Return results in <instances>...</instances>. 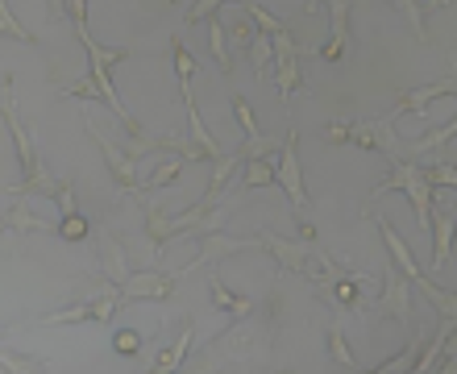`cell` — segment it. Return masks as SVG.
<instances>
[{
  "instance_id": "f35d334b",
  "label": "cell",
  "mask_w": 457,
  "mask_h": 374,
  "mask_svg": "<svg viewBox=\"0 0 457 374\" xmlns=\"http://www.w3.org/2000/svg\"><path fill=\"white\" fill-rule=\"evenodd\" d=\"M416 4H420V9H449L453 0H416Z\"/></svg>"
},
{
  "instance_id": "ffe728a7",
  "label": "cell",
  "mask_w": 457,
  "mask_h": 374,
  "mask_svg": "<svg viewBox=\"0 0 457 374\" xmlns=\"http://www.w3.org/2000/svg\"><path fill=\"white\" fill-rule=\"evenodd\" d=\"M275 158H278V154L245 158V170H241V187H270V183H275Z\"/></svg>"
},
{
  "instance_id": "3957f363",
  "label": "cell",
  "mask_w": 457,
  "mask_h": 374,
  "mask_svg": "<svg viewBox=\"0 0 457 374\" xmlns=\"http://www.w3.org/2000/svg\"><path fill=\"white\" fill-rule=\"evenodd\" d=\"M275 183H283V192H287L291 208H295V217H300L303 208L312 204V195H308V187H303V170H300V129H287L283 145H278Z\"/></svg>"
},
{
  "instance_id": "5bb4252c",
  "label": "cell",
  "mask_w": 457,
  "mask_h": 374,
  "mask_svg": "<svg viewBox=\"0 0 457 374\" xmlns=\"http://www.w3.org/2000/svg\"><path fill=\"white\" fill-rule=\"evenodd\" d=\"M50 229H54V225L42 220V217H34L21 195H12V208L9 212H0V233H50Z\"/></svg>"
},
{
  "instance_id": "f546056e",
  "label": "cell",
  "mask_w": 457,
  "mask_h": 374,
  "mask_svg": "<svg viewBox=\"0 0 457 374\" xmlns=\"http://www.w3.org/2000/svg\"><path fill=\"white\" fill-rule=\"evenodd\" d=\"M245 17H250V21L258 25V34H266V37H270V34H283V29H287V25L278 21L275 12H266L262 4H253V0H245Z\"/></svg>"
},
{
  "instance_id": "603a6c76",
  "label": "cell",
  "mask_w": 457,
  "mask_h": 374,
  "mask_svg": "<svg viewBox=\"0 0 457 374\" xmlns=\"http://www.w3.org/2000/svg\"><path fill=\"white\" fill-rule=\"evenodd\" d=\"M325 341H328V353H333V362H337L341 370H358V358H353V350H349L345 328H341L337 320L325 328Z\"/></svg>"
},
{
  "instance_id": "e575fe53",
  "label": "cell",
  "mask_w": 457,
  "mask_h": 374,
  "mask_svg": "<svg viewBox=\"0 0 457 374\" xmlns=\"http://www.w3.org/2000/svg\"><path fill=\"white\" fill-rule=\"evenodd\" d=\"M62 17H71V29H87V0H62Z\"/></svg>"
},
{
  "instance_id": "44dd1931",
  "label": "cell",
  "mask_w": 457,
  "mask_h": 374,
  "mask_svg": "<svg viewBox=\"0 0 457 374\" xmlns=\"http://www.w3.org/2000/svg\"><path fill=\"white\" fill-rule=\"evenodd\" d=\"M170 59H175V75H179L183 100H192V75H195V59H192V50L183 46V37H170Z\"/></svg>"
},
{
  "instance_id": "8d00e7d4",
  "label": "cell",
  "mask_w": 457,
  "mask_h": 374,
  "mask_svg": "<svg viewBox=\"0 0 457 374\" xmlns=\"http://www.w3.org/2000/svg\"><path fill=\"white\" fill-rule=\"evenodd\" d=\"M112 350H117V353H137V350H142V337H137L133 328H120L117 337H112Z\"/></svg>"
},
{
  "instance_id": "8992f818",
  "label": "cell",
  "mask_w": 457,
  "mask_h": 374,
  "mask_svg": "<svg viewBox=\"0 0 457 374\" xmlns=\"http://www.w3.org/2000/svg\"><path fill=\"white\" fill-rule=\"evenodd\" d=\"M84 129L92 133V142L100 145V154L109 158L112 183H117V192H120V195H137V200H145V195L154 192V187H142V183H137V162H133V158L125 154V150H117V145H112L109 137H104V129H96L92 121H84Z\"/></svg>"
},
{
  "instance_id": "4dcf8cb0",
  "label": "cell",
  "mask_w": 457,
  "mask_h": 374,
  "mask_svg": "<svg viewBox=\"0 0 457 374\" xmlns=\"http://www.w3.org/2000/svg\"><path fill=\"white\" fill-rule=\"evenodd\" d=\"M416 353H420V333H411L408 350L395 353V358H386L383 366H374V370H411V362H416Z\"/></svg>"
},
{
  "instance_id": "277c9868",
  "label": "cell",
  "mask_w": 457,
  "mask_h": 374,
  "mask_svg": "<svg viewBox=\"0 0 457 374\" xmlns=\"http://www.w3.org/2000/svg\"><path fill=\"white\" fill-rule=\"evenodd\" d=\"M270 50H275V59H270V79L278 84V96L291 100L295 96V87H303V71H300V59H303V46L291 42V34H270Z\"/></svg>"
},
{
  "instance_id": "60d3db41",
  "label": "cell",
  "mask_w": 457,
  "mask_h": 374,
  "mask_svg": "<svg viewBox=\"0 0 457 374\" xmlns=\"http://www.w3.org/2000/svg\"><path fill=\"white\" fill-rule=\"evenodd\" d=\"M316 9H320V0H308V12H316Z\"/></svg>"
},
{
  "instance_id": "74e56055",
  "label": "cell",
  "mask_w": 457,
  "mask_h": 374,
  "mask_svg": "<svg viewBox=\"0 0 457 374\" xmlns=\"http://www.w3.org/2000/svg\"><path fill=\"white\" fill-rule=\"evenodd\" d=\"M253 34H258V25H253L250 17H241V21H233V46H250Z\"/></svg>"
},
{
  "instance_id": "ac0fdd59",
  "label": "cell",
  "mask_w": 457,
  "mask_h": 374,
  "mask_svg": "<svg viewBox=\"0 0 457 374\" xmlns=\"http://www.w3.org/2000/svg\"><path fill=\"white\" fill-rule=\"evenodd\" d=\"M96 262H100V275L109 278V283H125V266H129V258H125V245H120L117 237H104Z\"/></svg>"
},
{
  "instance_id": "7402d4cb",
  "label": "cell",
  "mask_w": 457,
  "mask_h": 374,
  "mask_svg": "<svg viewBox=\"0 0 457 374\" xmlns=\"http://www.w3.org/2000/svg\"><path fill=\"white\" fill-rule=\"evenodd\" d=\"M142 204H145V233H150V242H154V250H167L170 237H175L170 217H162V212H158V204H150V200H142Z\"/></svg>"
},
{
  "instance_id": "836d02e7",
  "label": "cell",
  "mask_w": 457,
  "mask_h": 374,
  "mask_svg": "<svg viewBox=\"0 0 457 374\" xmlns=\"http://www.w3.org/2000/svg\"><path fill=\"white\" fill-rule=\"evenodd\" d=\"M220 4H228V0H195V4H192V12H187V21H192V25L208 21L212 12H220ZM233 4H245V0H233Z\"/></svg>"
},
{
  "instance_id": "9c48e42d",
  "label": "cell",
  "mask_w": 457,
  "mask_h": 374,
  "mask_svg": "<svg viewBox=\"0 0 457 374\" xmlns=\"http://www.w3.org/2000/svg\"><path fill=\"white\" fill-rule=\"evenodd\" d=\"M195 242H200V258H195L187 270H212L220 258H228V253L262 245V237H220V233H204V237H195Z\"/></svg>"
},
{
  "instance_id": "1f68e13d",
  "label": "cell",
  "mask_w": 457,
  "mask_h": 374,
  "mask_svg": "<svg viewBox=\"0 0 457 374\" xmlns=\"http://www.w3.org/2000/svg\"><path fill=\"white\" fill-rule=\"evenodd\" d=\"M233 117H237V125H241V133L245 137H258V117H253V109H250V100L245 96H233Z\"/></svg>"
},
{
  "instance_id": "9a60e30c",
  "label": "cell",
  "mask_w": 457,
  "mask_h": 374,
  "mask_svg": "<svg viewBox=\"0 0 457 374\" xmlns=\"http://www.w3.org/2000/svg\"><path fill=\"white\" fill-rule=\"evenodd\" d=\"M245 167V154L241 150H233V154H220L212 158V179H208V192L204 200H212V204H220V195H225V187L233 183V175Z\"/></svg>"
},
{
  "instance_id": "5b68a950",
  "label": "cell",
  "mask_w": 457,
  "mask_h": 374,
  "mask_svg": "<svg viewBox=\"0 0 457 374\" xmlns=\"http://www.w3.org/2000/svg\"><path fill=\"white\" fill-rule=\"evenodd\" d=\"M0 112H4V121H9L12 142H17V158H21V179H34V175H42V158H37V150H34L29 125L21 121V112H17V104H12V75H4V87H0Z\"/></svg>"
},
{
  "instance_id": "cb8c5ba5",
  "label": "cell",
  "mask_w": 457,
  "mask_h": 374,
  "mask_svg": "<svg viewBox=\"0 0 457 374\" xmlns=\"http://www.w3.org/2000/svg\"><path fill=\"white\" fill-rule=\"evenodd\" d=\"M208 37H212V59H217V67L228 75V71H233V54H228V29L220 25L217 12L208 17Z\"/></svg>"
},
{
  "instance_id": "7c38bea8",
  "label": "cell",
  "mask_w": 457,
  "mask_h": 374,
  "mask_svg": "<svg viewBox=\"0 0 457 374\" xmlns=\"http://www.w3.org/2000/svg\"><path fill=\"white\" fill-rule=\"evenodd\" d=\"M349 46V0H328V42L320 46V59L337 62Z\"/></svg>"
},
{
  "instance_id": "2e32d148",
  "label": "cell",
  "mask_w": 457,
  "mask_h": 374,
  "mask_svg": "<svg viewBox=\"0 0 457 374\" xmlns=\"http://www.w3.org/2000/svg\"><path fill=\"white\" fill-rule=\"evenodd\" d=\"M208 291H212V303H217L220 312L233 316V320H245V316L253 312V300H245V295H237V291H228L225 283H220V275L208 278Z\"/></svg>"
},
{
  "instance_id": "4fadbf2b",
  "label": "cell",
  "mask_w": 457,
  "mask_h": 374,
  "mask_svg": "<svg viewBox=\"0 0 457 374\" xmlns=\"http://www.w3.org/2000/svg\"><path fill=\"white\" fill-rule=\"evenodd\" d=\"M453 87H457L453 75H441L436 84H420V87H411V92H403V96H399V104L391 112H395V117H403V112H424L433 100L453 96Z\"/></svg>"
},
{
  "instance_id": "8fae6325",
  "label": "cell",
  "mask_w": 457,
  "mask_h": 374,
  "mask_svg": "<svg viewBox=\"0 0 457 374\" xmlns=\"http://www.w3.org/2000/svg\"><path fill=\"white\" fill-rule=\"evenodd\" d=\"M374 225H378V233H383V245H386V253H391V266H395L399 275L411 278V287H416L420 278H428V275H424V266H416L408 242H403V237L395 233V225H391V220H386V217H374Z\"/></svg>"
},
{
  "instance_id": "83f0119b",
  "label": "cell",
  "mask_w": 457,
  "mask_h": 374,
  "mask_svg": "<svg viewBox=\"0 0 457 374\" xmlns=\"http://www.w3.org/2000/svg\"><path fill=\"white\" fill-rule=\"evenodd\" d=\"M54 233H59L62 242H84L87 237V217L75 208V212H62V220L54 225Z\"/></svg>"
},
{
  "instance_id": "f1b7e54d",
  "label": "cell",
  "mask_w": 457,
  "mask_h": 374,
  "mask_svg": "<svg viewBox=\"0 0 457 374\" xmlns=\"http://www.w3.org/2000/svg\"><path fill=\"white\" fill-rule=\"evenodd\" d=\"M0 37H17V42H25V46H37V37L29 34V29H25L17 17H12L4 0H0Z\"/></svg>"
},
{
  "instance_id": "e0dca14e",
  "label": "cell",
  "mask_w": 457,
  "mask_h": 374,
  "mask_svg": "<svg viewBox=\"0 0 457 374\" xmlns=\"http://www.w3.org/2000/svg\"><path fill=\"white\" fill-rule=\"evenodd\" d=\"M449 341H453V316H441V328L433 333V341H428V345L420 341V353H416L411 370H433L436 358H441V350H445Z\"/></svg>"
},
{
  "instance_id": "d6986e66",
  "label": "cell",
  "mask_w": 457,
  "mask_h": 374,
  "mask_svg": "<svg viewBox=\"0 0 457 374\" xmlns=\"http://www.w3.org/2000/svg\"><path fill=\"white\" fill-rule=\"evenodd\" d=\"M192 320H183V333L175 341H170V345H162V353H158V362L150 366V370L154 374H167V370H179V362H183V353L192 350Z\"/></svg>"
},
{
  "instance_id": "ba28073f",
  "label": "cell",
  "mask_w": 457,
  "mask_h": 374,
  "mask_svg": "<svg viewBox=\"0 0 457 374\" xmlns=\"http://www.w3.org/2000/svg\"><path fill=\"white\" fill-rule=\"evenodd\" d=\"M175 283H179V275H167V270H137L133 278L120 283V295H125V303H167Z\"/></svg>"
},
{
  "instance_id": "484cf974",
  "label": "cell",
  "mask_w": 457,
  "mask_h": 374,
  "mask_svg": "<svg viewBox=\"0 0 457 374\" xmlns=\"http://www.w3.org/2000/svg\"><path fill=\"white\" fill-rule=\"evenodd\" d=\"M453 129H457V125L445 121L441 129L424 133V137H416V142L408 145V154H433V150H445V145H453Z\"/></svg>"
},
{
  "instance_id": "ab89813d",
  "label": "cell",
  "mask_w": 457,
  "mask_h": 374,
  "mask_svg": "<svg viewBox=\"0 0 457 374\" xmlns=\"http://www.w3.org/2000/svg\"><path fill=\"white\" fill-rule=\"evenodd\" d=\"M9 333H17V325H4V328H0V341L9 337Z\"/></svg>"
},
{
  "instance_id": "d6a6232c",
  "label": "cell",
  "mask_w": 457,
  "mask_h": 374,
  "mask_svg": "<svg viewBox=\"0 0 457 374\" xmlns=\"http://www.w3.org/2000/svg\"><path fill=\"white\" fill-rule=\"evenodd\" d=\"M0 366H4V370H12V374H25V370H42V358H25V353H4L0 350Z\"/></svg>"
},
{
  "instance_id": "6da1fadb",
  "label": "cell",
  "mask_w": 457,
  "mask_h": 374,
  "mask_svg": "<svg viewBox=\"0 0 457 374\" xmlns=\"http://www.w3.org/2000/svg\"><path fill=\"white\" fill-rule=\"evenodd\" d=\"M395 121H399L395 112L374 117V121H328L325 125V142L328 145H358V150H383V154L395 162V158H403Z\"/></svg>"
},
{
  "instance_id": "52a82bcc",
  "label": "cell",
  "mask_w": 457,
  "mask_h": 374,
  "mask_svg": "<svg viewBox=\"0 0 457 374\" xmlns=\"http://www.w3.org/2000/svg\"><path fill=\"white\" fill-rule=\"evenodd\" d=\"M378 316H391L403 328H411V278L399 275L395 266L383 270V291H378V303H374Z\"/></svg>"
},
{
  "instance_id": "7a4b0ae2",
  "label": "cell",
  "mask_w": 457,
  "mask_h": 374,
  "mask_svg": "<svg viewBox=\"0 0 457 374\" xmlns=\"http://www.w3.org/2000/svg\"><path fill=\"white\" fill-rule=\"evenodd\" d=\"M386 192H403L411 200V212H416V225L428 233V208H433V187L424 179V167L411 162V158H395L391 162V175H386L378 187L370 192V200H383Z\"/></svg>"
},
{
  "instance_id": "4316f807",
  "label": "cell",
  "mask_w": 457,
  "mask_h": 374,
  "mask_svg": "<svg viewBox=\"0 0 457 374\" xmlns=\"http://www.w3.org/2000/svg\"><path fill=\"white\" fill-rule=\"evenodd\" d=\"M245 50H250L253 75H258V79L266 84V79H270V59H275V50H270V37H266V34H253V42H250Z\"/></svg>"
},
{
  "instance_id": "30bf717a",
  "label": "cell",
  "mask_w": 457,
  "mask_h": 374,
  "mask_svg": "<svg viewBox=\"0 0 457 374\" xmlns=\"http://www.w3.org/2000/svg\"><path fill=\"white\" fill-rule=\"evenodd\" d=\"M428 233H433V262L428 270H445L453 258V208H428Z\"/></svg>"
},
{
  "instance_id": "d4e9b609",
  "label": "cell",
  "mask_w": 457,
  "mask_h": 374,
  "mask_svg": "<svg viewBox=\"0 0 457 374\" xmlns=\"http://www.w3.org/2000/svg\"><path fill=\"white\" fill-rule=\"evenodd\" d=\"M37 325H96V316H92V303L79 300V303H71V308H62V312L42 316Z\"/></svg>"
},
{
  "instance_id": "d590c367",
  "label": "cell",
  "mask_w": 457,
  "mask_h": 374,
  "mask_svg": "<svg viewBox=\"0 0 457 374\" xmlns=\"http://www.w3.org/2000/svg\"><path fill=\"white\" fill-rule=\"evenodd\" d=\"M183 175V158H170V162H162V167L154 170V179H150V187H167V183H175Z\"/></svg>"
}]
</instances>
